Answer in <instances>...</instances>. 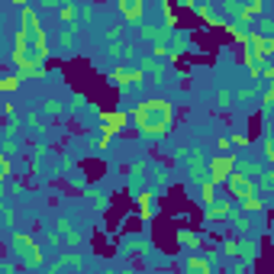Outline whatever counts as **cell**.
Wrapping results in <instances>:
<instances>
[{"label": "cell", "mask_w": 274, "mask_h": 274, "mask_svg": "<svg viewBox=\"0 0 274 274\" xmlns=\"http://www.w3.org/2000/svg\"><path fill=\"white\" fill-rule=\"evenodd\" d=\"M136 126L145 136H164L171 126V107L164 100H145L136 107Z\"/></svg>", "instance_id": "cell-1"}, {"label": "cell", "mask_w": 274, "mask_h": 274, "mask_svg": "<svg viewBox=\"0 0 274 274\" xmlns=\"http://www.w3.org/2000/svg\"><path fill=\"white\" fill-rule=\"evenodd\" d=\"M235 174V155H216L210 161V181L213 184H223Z\"/></svg>", "instance_id": "cell-2"}, {"label": "cell", "mask_w": 274, "mask_h": 274, "mask_svg": "<svg viewBox=\"0 0 274 274\" xmlns=\"http://www.w3.org/2000/svg\"><path fill=\"white\" fill-rule=\"evenodd\" d=\"M13 249H16V255H20V258H23L29 268H36V265L42 261L39 249H36V245H32V239H29V235H23V232L13 235Z\"/></svg>", "instance_id": "cell-3"}, {"label": "cell", "mask_w": 274, "mask_h": 274, "mask_svg": "<svg viewBox=\"0 0 274 274\" xmlns=\"http://www.w3.org/2000/svg\"><path fill=\"white\" fill-rule=\"evenodd\" d=\"M100 123H103V136H113L116 133H123L126 129V123H129V116H126L123 110H110V113H100Z\"/></svg>", "instance_id": "cell-4"}, {"label": "cell", "mask_w": 274, "mask_h": 274, "mask_svg": "<svg viewBox=\"0 0 274 274\" xmlns=\"http://www.w3.org/2000/svg\"><path fill=\"white\" fill-rule=\"evenodd\" d=\"M249 48L258 55V58H268V55H274V36H258V32H251Z\"/></svg>", "instance_id": "cell-5"}, {"label": "cell", "mask_w": 274, "mask_h": 274, "mask_svg": "<svg viewBox=\"0 0 274 274\" xmlns=\"http://www.w3.org/2000/svg\"><path fill=\"white\" fill-rule=\"evenodd\" d=\"M113 81L116 84H139V81H145V74H142V68H116L113 71Z\"/></svg>", "instance_id": "cell-6"}, {"label": "cell", "mask_w": 274, "mask_h": 274, "mask_svg": "<svg viewBox=\"0 0 274 274\" xmlns=\"http://www.w3.org/2000/svg\"><path fill=\"white\" fill-rule=\"evenodd\" d=\"M229 210H232V204H229V200H216V204L206 210V219H219V216H226Z\"/></svg>", "instance_id": "cell-7"}, {"label": "cell", "mask_w": 274, "mask_h": 274, "mask_svg": "<svg viewBox=\"0 0 274 274\" xmlns=\"http://www.w3.org/2000/svg\"><path fill=\"white\" fill-rule=\"evenodd\" d=\"M200 197H204V204H206V206H213V204H216V184H213L210 178L204 181V187H200Z\"/></svg>", "instance_id": "cell-8"}, {"label": "cell", "mask_w": 274, "mask_h": 274, "mask_svg": "<svg viewBox=\"0 0 274 274\" xmlns=\"http://www.w3.org/2000/svg\"><path fill=\"white\" fill-rule=\"evenodd\" d=\"M119 10H123L126 20H139V16H142V3H123Z\"/></svg>", "instance_id": "cell-9"}, {"label": "cell", "mask_w": 274, "mask_h": 274, "mask_svg": "<svg viewBox=\"0 0 274 274\" xmlns=\"http://www.w3.org/2000/svg\"><path fill=\"white\" fill-rule=\"evenodd\" d=\"M161 13H164V23H168V29H171V26H178V16H174V7H171V3H161Z\"/></svg>", "instance_id": "cell-10"}, {"label": "cell", "mask_w": 274, "mask_h": 274, "mask_svg": "<svg viewBox=\"0 0 274 274\" xmlns=\"http://www.w3.org/2000/svg\"><path fill=\"white\" fill-rule=\"evenodd\" d=\"M190 268L200 271V274H210L213 271V265H210V261H204V258H190Z\"/></svg>", "instance_id": "cell-11"}, {"label": "cell", "mask_w": 274, "mask_h": 274, "mask_svg": "<svg viewBox=\"0 0 274 274\" xmlns=\"http://www.w3.org/2000/svg\"><path fill=\"white\" fill-rule=\"evenodd\" d=\"M0 87H3L7 94H13L16 87H20V74H13V78H7V81H3V84H0Z\"/></svg>", "instance_id": "cell-12"}, {"label": "cell", "mask_w": 274, "mask_h": 274, "mask_svg": "<svg viewBox=\"0 0 274 274\" xmlns=\"http://www.w3.org/2000/svg\"><path fill=\"white\" fill-rule=\"evenodd\" d=\"M242 210H249V213H258V210H261V200H255V197H249V200H245V204H242Z\"/></svg>", "instance_id": "cell-13"}, {"label": "cell", "mask_w": 274, "mask_h": 274, "mask_svg": "<svg viewBox=\"0 0 274 274\" xmlns=\"http://www.w3.org/2000/svg\"><path fill=\"white\" fill-rule=\"evenodd\" d=\"M239 174H245V178H251V174H258V164H242V171Z\"/></svg>", "instance_id": "cell-14"}, {"label": "cell", "mask_w": 274, "mask_h": 274, "mask_svg": "<svg viewBox=\"0 0 274 274\" xmlns=\"http://www.w3.org/2000/svg\"><path fill=\"white\" fill-rule=\"evenodd\" d=\"M62 20L71 23V20H74V7H62Z\"/></svg>", "instance_id": "cell-15"}, {"label": "cell", "mask_w": 274, "mask_h": 274, "mask_svg": "<svg viewBox=\"0 0 274 274\" xmlns=\"http://www.w3.org/2000/svg\"><path fill=\"white\" fill-rule=\"evenodd\" d=\"M223 251H226V255H235V251H239V245H235V242H226V245H223Z\"/></svg>", "instance_id": "cell-16"}, {"label": "cell", "mask_w": 274, "mask_h": 274, "mask_svg": "<svg viewBox=\"0 0 274 274\" xmlns=\"http://www.w3.org/2000/svg\"><path fill=\"white\" fill-rule=\"evenodd\" d=\"M181 239H184V242H187V245H197V239H194V235L187 232V229H184V232H181Z\"/></svg>", "instance_id": "cell-17"}, {"label": "cell", "mask_w": 274, "mask_h": 274, "mask_svg": "<svg viewBox=\"0 0 274 274\" xmlns=\"http://www.w3.org/2000/svg\"><path fill=\"white\" fill-rule=\"evenodd\" d=\"M261 29H265V32H274V20H265V23H261Z\"/></svg>", "instance_id": "cell-18"}]
</instances>
